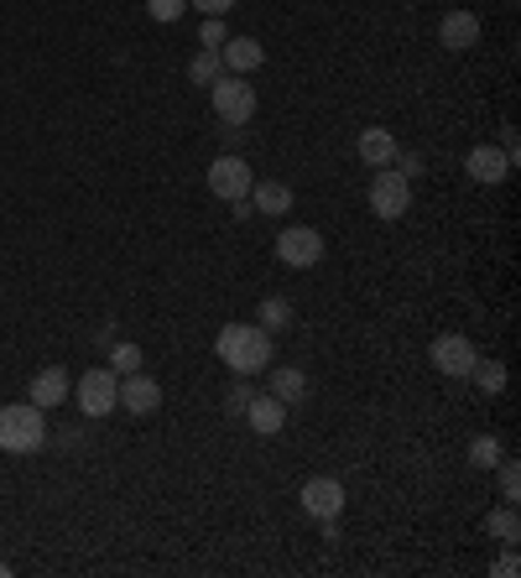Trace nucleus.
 Listing matches in <instances>:
<instances>
[{"label": "nucleus", "mask_w": 521, "mask_h": 578, "mask_svg": "<svg viewBox=\"0 0 521 578\" xmlns=\"http://www.w3.org/2000/svg\"><path fill=\"white\" fill-rule=\"evenodd\" d=\"M251 183H256V172L245 168V157H219L209 168V193L214 198H225V204H245L251 198Z\"/></svg>", "instance_id": "nucleus-6"}, {"label": "nucleus", "mask_w": 521, "mask_h": 578, "mask_svg": "<svg viewBox=\"0 0 521 578\" xmlns=\"http://www.w3.org/2000/svg\"><path fill=\"white\" fill-rule=\"evenodd\" d=\"M251 209H256V214L282 219L287 209H292V188L277 183V177H256V183H251Z\"/></svg>", "instance_id": "nucleus-16"}, {"label": "nucleus", "mask_w": 521, "mask_h": 578, "mask_svg": "<svg viewBox=\"0 0 521 578\" xmlns=\"http://www.w3.org/2000/svg\"><path fill=\"white\" fill-rule=\"evenodd\" d=\"M464 168H470V177H474V183H506L517 162H511L506 151H496V146H474V151H470V162H464Z\"/></svg>", "instance_id": "nucleus-12"}, {"label": "nucleus", "mask_w": 521, "mask_h": 578, "mask_svg": "<svg viewBox=\"0 0 521 578\" xmlns=\"http://www.w3.org/2000/svg\"><path fill=\"white\" fill-rule=\"evenodd\" d=\"M496 574H500V578H517V574H521V557H517V553H506V557L496 563Z\"/></svg>", "instance_id": "nucleus-30"}, {"label": "nucleus", "mask_w": 521, "mask_h": 578, "mask_svg": "<svg viewBox=\"0 0 521 578\" xmlns=\"http://www.w3.org/2000/svg\"><path fill=\"white\" fill-rule=\"evenodd\" d=\"M189 78H193V84H214V78H225V58H219V48H198V52H193Z\"/></svg>", "instance_id": "nucleus-19"}, {"label": "nucleus", "mask_w": 521, "mask_h": 578, "mask_svg": "<svg viewBox=\"0 0 521 578\" xmlns=\"http://www.w3.org/2000/svg\"><path fill=\"white\" fill-rule=\"evenodd\" d=\"M438 37H444V48H453V52L474 48V42H480V16H474V11H449V16L438 22Z\"/></svg>", "instance_id": "nucleus-17"}, {"label": "nucleus", "mask_w": 521, "mask_h": 578, "mask_svg": "<svg viewBox=\"0 0 521 578\" xmlns=\"http://www.w3.org/2000/svg\"><path fill=\"white\" fill-rule=\"evenodd\" d=\"M110 370L116 376H136L142 370V344H110Z\"/></svg>", "instance_id": "nucleus-23"}, {"label": "nucleus", "mask_w": 521, "mask_h": 578, "mask_svg": "<svg viewBox=\"0 0 521 578\" xmlns=\"http://www.w3.org/2000/svg\"><path fill=\"white\" fill-rule=\"evenodd\" d=\"M245 422H251L260 438L282 433V428H287V402H277L271 391H266V396H251V407H245Z\"/></svg>", "instance_id": "nucleus-15"}, {"label": "nucleus", "mask_w": 521, "mask_h": 578, "mask_svg": "<svg viewBox=\"0 0 521 578\" xmlns=\"http://www.w3.org/2000/svg\"><path fill=\"white\" fill-rule=\"evenodd\" d=\"M298 501H303V511H308L313 521H339V511H344V484L334 480V475H313Z\"/></svg>", "instance_id": "nucleus-9"}, {"label": "nucleus", "mask_w": 521, "mask_h": 578, "mask_svg": "<svg viewBox=\"0 0 521 578\" xmlns=\"http://www.w3.org/2000/svg\"><path fill=\"white\" fill-rule=\"evenodd\" d=\"M0 578H11V568H5V563H0Z\"/></svg>", "instance_id": "nucleus-32"}, {"label": "nucleus", "mask_w": 521, "mask_h": 578, "mask_svg": "<svg viewBox=\"0 0 521 578\" xmlns=\"http://www.w3.org/2000/svg\"><path fill=\"white\" fill-rule=\"evenodd\" d=\"M189 5H193V11H204V16H225L235 0H189Z\"/></svg>", "instance_id": "nucleus-29"}, {"label": "nucleus", "mask_w": 521, "mask_h": 578, "mask_svg": "<svg viewBox=\"0 0 521 578\" xmlns=\"http://www.w3.org/2000/svg\"><path fill=\"white\" fill-rule=\"evenodd\" d=\"M397 162H402V168H407V177H412V172H423V157H417V151H407V157H402V151H397Z\"/></svg>", "instance_id": "nucleus-31"}, {"label": "nucleus", "mask_w": 521, "mask_h": 578, "mask_svg": "<svg viewBox=\"0 0 521 578\" xmlns=\"http://www.w3.org/2000/svg\"><path fill=\"white\" fill-rule=\"evenodd\" d=\"M517 495H521L517 464H506V458H500V501H511V506H517Z\"/></svg>", "instance_id": "nucleus-27"}, {"label": "nucleus", "mask_w": 521, "mask_h": 578, "mask_svg": "<svg viewBox=\"0 0 521 578\" xmlns=\"http://www.w3.org/2000/svg\"><path fill=\"white\" fill-rule=\"evenodd\" d=\"M69 370H63V365H48V370H37V376H32V396H26V402H32V407H58V402H69Z\"/></svg>", "instance_id": "nucleus-11"}, {"label": "nucleus", "mask_w": 521, "mask_h": 578, "mask_svg": "<svg viewBox=\"0 0 521 578\" xmlns=\"http://www.w3.org/2000/svg\"><path fill=\"white\" fill-rule=\"evenodd\" d=\"M287 323H292V303L287 297H266L260 303V329L271 334V329H287Z\"/></svg>", "instance_id": "nucleus-22"}, {"label": "nucleus", "mask_w": 521, "mask_h": 578, "mask_svg": "<svg viewBox=\"0 0 521 578\" xmlns=\"http://www.w3.org/2000/svg\"><path fill=\"white\" fill-rule=\"evenodd\" d=\"M470 464H474V469H496V464H500V438H490V433L474 438V443H470Z\"/></svg>", "instance_id": "nucleus-24"}, {"label": "nucleus", "mask_w": 521, "mask_h": 578, "mask_svg": "<svg viewBox=\"0 0 521 578\" xmlns=\"http://www.w3.org/2000/svg\"><path fill=\"white\" fill-rule=\"evenodd\" d=\"M48 443V417L32 402H11L0 407V454H43Z\"/></svg>", "instance_id": "nucleus-2"}, {"label": "nucleus", "mask_w": 521, "mask_h": 578, "mask_svg": "<svg viewBox=\"0 0 521 578\" xmlns=\"http://www.w3.org/2000/svg\"><path fill=\"white\" fill-rule=\"evenodd\" d=\"M470 376L480 381V391H490V396H496V391H506V365H500V360H474Z\"/></svg>", "instance_id": "nucleus-21"}, {"label": "nucleus", "mask_w": 521, "mask_h": 578, "mask_svg": "<svg viewBox=\"0 0 521 578\" xmlns=\"http://www.w3.org/2000/svg\"><path fill=\"white\" fill-rule=\"evenodd\" d=\"M214 349H219V360L230 365L235 376H260L271 365V334L260 323H225L219 339H214Z\"/></svg>", "instance_id": "nucleus-1"}, {"label": "nucleus", "mask_w": 521, "mask_h": 578, "mask_svg": "<svg viewBox=\"0 0 521 578\" xmlns=\"http://www.w3.org/2000/svg\"><path fill=\"white\" fill-rule=\"evenodd\" d=\"M277 261L292 266V271H308V266L324 261V235L318 230H308V224H292V230H282L277 235Z\"/></svg>", "instance_id": "nucleus-7"}, {"label": "nucleus", "mask_w": 521, "mask_h": 578, "mask_svg": "<svg viewBox=\"0 0 521 578\" xmlns=\"http://www.w3.org/2000/svg\"><path fill=\"white\" fill-rule=\"evenodd\" d=\"M120 407L131 411V417H152V411L162 407V385L152 381V376H142V370L125 376L120 381Z\"/></svg>", "instance_id": "nucleus-10"}, {"label": "nucleus", "mask_w": 521, "mask_h": 578, "mask_svg": "<svg viewBox=\"0 0 521 578\" xmlns=\"http://www.w3.org/2000/svg\"><path fill=\"white\" fill-rule=\"evenodd\" d=\"M271 396L287 402V407H292V402H303V396H308V376H303L298 365H282V370L271 376Z\"/></svg>", "instance_id": "nucleus-18"}, {"label": "nucleus", "mask_w": 521, "mask_h": 578, "mask_svg": "<svg viewBox=\"0 0 521 578\" xmlns=\"http://www.w3.org/2000/svg\"><path fill=\"white\" fill-rule=\"evenodd\" d=\"M219 58H225V73H256L266 63V48H260L256 37H225Z\"/></svg>", "instance_id": "nucleus-14"}, {"label": "nucleus", "mask_w": 521, "mask_h": 578, "mask_svg": "<svg viewBox=\"0 0 521 578\" xmlns=\"http://www.w3.org/2000/svg\"><path fill=\"white\" fill-rule=\"evenodd\" d=\"M146 11H152V22H178L183 11H189V0H146Z\"/></svg>", "instance_id": "nucleus-25"}, {"label": "nucleus", "mask_w": 521, "mask_h": 578, "mask_svg": "<svg viewBox=\"0 0 521 578\" xmlns=\"http://www.w3.org/2000/svg\"><path fill=\"white\" fill-rule=\"evenodd\" d=\"M209 104L214 115L225 121V131H245L251 115H256V89L245 84V73H225V78L209 84Z\"/></svg>", "instance_id": "nucleus-3"}, {"label": "nucleus", "mask_w": 521, "mask_h": 578, "mask_svg": "<svg viewBox=\"0 0 521 578\" xmlns=\"http://www.w3.org/2000/svg\"><path fill=\"white\" fill-rule=\"evenodd\" d=\"M371 209H376V219H402L412 209V177L397 168H380L371 183Z\"/></svg>", "instance_id": "nucleus-4"}, {"label": "nucleus", "mask_w": 521, "mask_h": 578, "mask_svg": "<svg viewBox=\"0 0 521 578\" xmlns=\"http://www.w3.org/2000/svg\"><path fill=\"white\" fill-rule=\"evenodd\" d=\"M225 37H230L225 22H219V16H204V26H198V48H225Z\"/></svg>", "instance_id": "nucleus-26"}, {"label": "nucleus", "mask_w": 521, "mask_h": 578, "mask_svg": "<svg viewBox=\"0 0 521 578\" xmlns=\"http://www.w3.org/2000/svg\"><path fill=\"white\" fill-rule=\"evenodd\" d=\"M251 396H256V391H251V381H245V376H240V381L230 385V396H225V407H230V411H235V417H240V411L251 407Z\"/></svg>", "instance_id": "nucleus-28"}, {"label": "nucleus", "mask_w": 521, "mask_h": 578, "mask_svg": "<svg viewBox=\"0 0 521 578\" xmlns=\"http://www.w3.org/2000/svg\"><path fill=\"white\" fill-rule=\"evenodd\" d=\"M397 151H402V146H397V136H391L386 125L360 131V162H365V168H391V162H397Z\"/></svg>", "instance_id": "nucleus-13"}, {"label": "nucleus", "mask_w": 521, "mask_h": 578, "mask_svg": "<svg viewBox=\"0 0 521 578\" xmlns=\"http://www.w3.org/2000/svg\"><path fill=\"white\" fill-rule=\"evenodd\" d=\"M73 396H78V411H84V417H110V411L120 407L116 370H89V376H78Z\"/></svg>", "instance_id": "nucleus-5"}, {"label": "nucleus", "mask_w": 521, "mask_h": 578, "mask_svg": "<svg viewBox=\"0 0 521 578\" xmlns=\"http://www.w3.org/2000/svg\"><path fill=\"white\" fill-rule=\"evenodd\" d=\"M427 355H433V370H438V376H449V381H464V376L474 370V360H480V355H474V344L464 334H438Z\"/></svg>", "instance_id": "nucleus-8"}, {"label": "nucleus", "mask_w": 521, "mask_h": 578, "mask_svg": "<svg viewBox=\"0 0 521 578\" xmlns=\"http://www.w3.org/2000/svg\"><path fill=\"white\" fill-rule=\"evenodd\" d=\"M485 531H490V537H500V542H517V537H521L517 506L506 501V506H500V511H490V516H485Z\"/></svg>", "instance_id": "nucleus-20"}]
</instances>
